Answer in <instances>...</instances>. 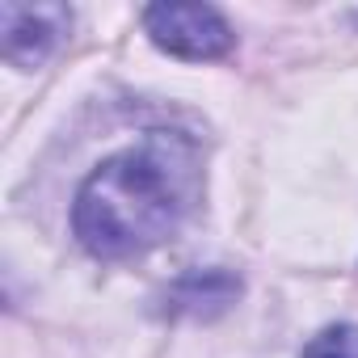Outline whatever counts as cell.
Here are the masks:
<instances>
[{"label": "cell", "instance_id": "7a4b0ae2", "mask_svg": "<svg viewBox=\"0 0 358 358\" xmlns=\"http://www.w3.org/2000/svg\"><path fill=\"white\" fill-rule=\"evenodd\" d=\"M143 34L156 51L186 59V64H211V59L232 55V47H236V30L211 5H173V0L148 5Z\"/></svg>", "mask_w": 358, "mask_h": 358}, {"label": "cell", "instance_id": "277c9868", "mask_svg": "<svg viewBox=\"0 0 358 358\" xmlns=\"http://www.w3.org/2000/svg\"><path fill=\"white\" fill-rule=\"evenodd\" d=\"M245 282L241 274L224 270V266H207V270H186L182 278H173L160 295V312L173 320H215L224 316L236 299H241Z\"/></svg>", "mask_w": 358, "mask_h": 358}, {"label": "cell", "instance_id": "5b68a950", "mask_svg": "<svg viewBox=\"0 0 358 358\" xmlns=\"http://www.w3.org/2000/svg\"><path fill=\"white\" fill-rule=\"evenodd\" d=\"M299 358H358V324L341 320V324H329L320 329Z\"/></svg>", "mask_w": 358, "mask_h": 358}, {"label": "cell", "instance_id": "3957f363", "mask_svg": "<svg viewBox=\"0 0 358 358\" xmlns=\"http://www.w3.org/2000/svg\"><path fill=\"white\" fill-rule=\"evenodd\" d=\"M72 30L68 5H0V55L5 64L30 72L47 64Z\"/></svg>", "mask_w": 358, "mask_h": 358}, {"label": "cell", "instance_id": "6da1fadb", "mask_svg": "<svg viewBox=\"0 0 358 358\" xmlns=\"http://www.w3.org/2000/svg\"><path fill=\"white\" fill-rule=\"evenodd\" d=\"M203 199V152L186 131L156 127L106 156L76 190L72 232L97 262H131L173 241Z\"/></svg>", "mask_w": 358, "mask_h": 358}]
</instances>
